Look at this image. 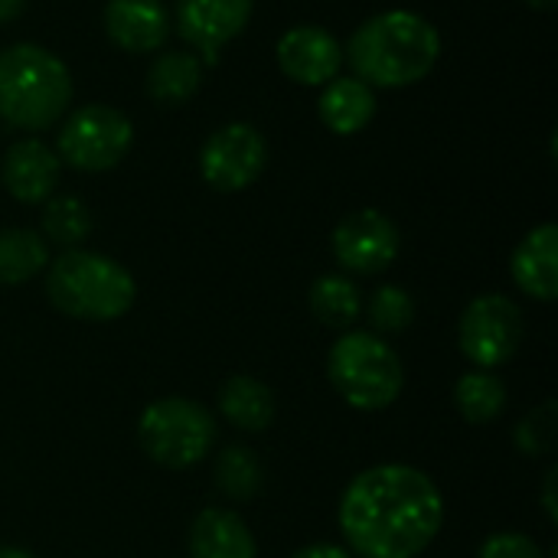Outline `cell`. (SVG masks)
<instances>
[{"label":"cell","mask_w":558,"mask_h":558,"mask_svg":"<svg viewBox=\"0 0 558 558\" xmlns=\"http://www.w3.org/2000/svg\"><path fill=\"white\" fill-rule=\"evenodd\" d=\"M337 523L353 556L415 558L445 526V497L412 464H376L350 481Z\"/></svg>","instance_id":"cell-1"},{"label":"cell","mask_w":558,"mask_h":558,"mask_svg":"<svg viewBox=\"0 0 558 558\" xmlns=\"http://www.w3.org/2000/svg\"><path fill=\"white\" fill-rule=\"evenodd\" d=\"M343 59L369 88H409L438 65L441 33L415 10H386L356 26Z\"/></svg>","instance_id":"cell-2"},{"label":"cell","mask_w":558,"mask_h":558,"mask_svg":"<svg viewBox=\"0 0 558 558\" xmlns=\"http://www.w3.org/2000/svg\"><path fill=\"white\" fill-rule=\"evenodd\" d=\"M69 65L36 43H13L0 52V118L36 134L62 121L72 105Z\"/></svg>","instance_id":"cell-3"},{"label":"cell","mask_w":558,"mask_h":558,"mask_svg":"<svg viewBox=\"0 0 558 558\" xmlns=\"http://www.w3.org/2000/svg\"><path fill=\"white\" fill-rule=\"evenodd\" d=\"M46 298L72 320L111 324L134 307L137 284L121 262L88 248H65L46 265Z\"/></svg>","instance_id":"cell-4"},{"label":"cell","mask_w":558,"mask_h":558,"mask_svg":"<svg viewBox=\"0 0 558 558\" xmlns=\"http://www.w3.org/2000/svg\"><path fill=\"white\" fill-rule=\"evenodd\" d=\"M327 379L337 396L356 412H383L405 389L399 353L373 330H343L327 353Z\"/></svg>","instance_id":"cell-5"},{"label":"cell","mask_w":558,"mask_h":558,"mask_svg":"<svg viewBox=\"0 0 558 558\" xmlns=\"http://www.w3.org/2000/svg\"><path fill=\"white\" fill-rule=\"evenodd\" d=\"M137 445L154 464L167 471H186L213 454L216 418L206 405L186 396H163L141 412Z\"/></svg>","instance_id":"cell-6"},{"label":"cell","mask_w":558,"mask_h":558,"mask_svg":"<svg viewBox=\"0 0 558 558\" xmlns=\"http://www.w3.org/2000/svg\"><path fill=\"white\" fill-rule=\"evenodd\" d=\"M134 144V124L111 105L75 108L56 137V157L82 173H105L124 160Z\"/></svg>","instance_id":"cell-7"},{"label":"cell","mask_w":558,"mask_h":558,"mask_svg":"<svg viewBox=\"0 0 558 558\" xmlns=\"http://www.w3.org/2000/svg\"><path fill=\"white\" fill-rule=\"evenodd\" d=\"M458 347L477 369L507 366L523 347V311L497 291L474 298L461 314Z\"/></svg>","instance_id":"cell-8"},{"label":"cell","mask_w":558,"mask_h":558,"mask_svg":"<svg viewBox=\"0 0 558 558\" xmlns=\"http://www.w3.org/2000/svg\"><path fill=\"white\" fill-rule=\"evenodd\" d=\"M268 167V141L255 124L229 121L213 131L199 150V173L219 193L252 186Z\"/></svg>","instance_id":"cell-9"},{"label":"cell","mask_w":558,"mask_h":558,"mask_svg":"<svg viewBox=\"0 0 558 558\" xmlns=\"http://www.w3.org/2000/svg\"><path fill=\"white\" fill-rule=\"evenodd\" d=\"M399 226L379 209H356L333 229V258L350 275H383L399 258Z\"/></svg>","instance_id":"cell-10"},{"label":"cell","mask_w":558,"mask_h":558,"mask_svg":"<svg viewBox=\"0 0 558 558\" xmlns=\"http://www.w3.org/2000/svg\"><path fill=\"white\" fill-rule=\"evenodd\" d=\"M252 20V0H177L173 20L183 43L203 59V65H216L219 49L232 43Z\"/></svg>","instance_id":"cell-11"},{"label":"cell","mask_w":558,"mask_h":558,"mask_svg":"<svg viewBox=\"0 0 558 558\" xmlns=\"http://www.w3.org/2000/svg\"><path fill=\"white\" fill-rule=\"evenodd\" d=\"M275 56H278V65L281 72L298 82V85H307V88H324L330 78L340 75L343 69V46L333 33L320 29V26H291L278 46H275Z\"/></svg>","instance_id":"cell-12"},{"label":"cell","mask_w":558,"mask_h":558,"mask_svg":"<svg viewBox=\"0 0 558 558\" xmlns=\"http://www.w3.org/2000/svg\"><path fill=\"white\" fill-rule=\"evenodd\" d=\"M59 173H62V160L39 137L13 141L3 154V163H0L3 190L16 203H26V206L46 203L59 186Z\"/></svg>","instance_id":"cell-13"},{"label":"cell","mask_w":558,"mask_h":558,"mask_svg":"<svg viewBox=\"0 0 558 558\" xmlns=\"http://www.w3.org/2000/svg\"><path fill=\"white\" fill-rule=\"evenodd\" d=\"M101 23L108 39L124 52H157L170 36L163 0H108Z\"/></svg>","instance_id":"cell-14"},{"label":"cell","mask_w":558,"mask_h":558,"mask_svg":"<svg viewBox=\"0 0 558 558\" xmlns=\"http://www.w3.org/2000/svg\"><path fill=\"white\" fill-rule=\"evenodd\" d=\"M510 275L517 288L543 304H553L558 298V226L543 222L530 229L510 258Z\"/></svg>","instance_id":"cell-15"},{"label":"cell","mask_w":558,"mask_h":558,"mask_svg":"<svg viewBox=\"0 0 558 558\" xmlns=\"http://www.w3.org/2000/svg\"><path fill=\"white\" fill-rule=\"evenodd\" d=\"M190 558H258V543L245 520L232 510H203L186 533Z\"/></svg>","instance_id":"cell-16"},{"label":"cell","mask_w":558,"mask_h":558,"mask_svg":"<svg viewBox=\"0 0 558 558\" xmlns=\"http://www.w3.org/2000/svg\"><path fill=\"white\" fill-rule=\"evenodd\" d=\"M317 114L333 134H360L376 118V88L356 75H337L324 85Z\"/></svg>","instance_id":"cell-17"},{"label":"cell","mask_w":558,"mask_h":558,"mask_svg":"<svg viewBox=\"0 0 558 558\" xmlns=\"http://www.w3.org/2000/svg\"><path fill=\"white\" fill-rule=\"evenodd\" d=\"M216 405H219V415L232 428L248 432V435H258V432L271 428V422H275V392H271V386H265L255 376H242V373L229 376L219 386Z\"/></svg>","instance_id":"cell-18"},{"label":"cell","mask_w":558,"mask_h":558,"mask_svg":"<svg viewBox=\"0 0 558 558\" xmlns=\"http://www.w3.org/2000/svg\"><path fill=\"white\" fill-rule=\"evenodd\" d=\"M206 78V65L190 49H167L147 69V95L160 105L190 101Z\"/></svg>","instance_id":"cell-19"},{"label":"cell","mask_w":558,"mask_h":558,"mask_svg":"<svg viewBox=\"0 0 558 558\" xmlns=\"http://www.w3.org/2000/svg\"><path fill=\"white\" fill-rule=\"evenodd\" d=\"M49 265V242L36 229H0V284L16 288L43 275Z\"/></svg>","instance_id":"cell-20"},{"label":"cell","mask_w":558,"mask_h":558,"mask_svg":"<svg viewBox=\"0 0 558 558\" xmlns=\"http://www.w3.org/2000/svg\"><path fill=\"white\" fill-rule=\"evenodd\" d=\"M454 409L471 425H490L507 409V383L494 369H471L454 383Z\"/></svg>","instance_id":"cell-21"},{"label":"cell","mask_w":558,"mask_h":558,"mask_svg":"<svg viewBox=\"0 0 558 558\" xmlns=\"http://www.w3.org/2000/svg\"><path fill=\"white\" fill-rule=\"evenodd\" d=\"M311 314L333 330H353L363 314V294L347 275H320L311 284Z\"/></svg>","instance_id":"cell-22"},{"label":"cell","mask_w":558,"mask_h":558,"mask_svg":"<svg viewBox=\"0 0 558 558\" xmlns=\"http://www.w3.org/2000/svg\"><path fill=\"white\" fill-rule=\"evenodd\" d=\"M213 484L222 497H229L235 504L258 497V490L265 484V471H262L258 454L245 445L222 448L213 461Z\"/></svg>","instance_id":"cell-23"},{"label":"cell","mask_w":558,"mask_h":558,"mask_svg":"<svg viewBox=\"0 0 558 558\" xmlns=\"http://www.w3.org/2000/svg\"><path fill=\"white\" fill-rule=\"evenodd\" d=\"M39 226H43L39 235L65 252V248H78L92 235V213L78 196L62 193V196H49L43 203Z\"/></svg>","instance_id":"cell-24"},{"label":"cell","mask_w":558,"mask_h":558,"mask_svg":"<svg viewBox=\"0 0 558 558\" xmlns=\"http://www.w3.org/2000/svg\"><path fill=\"white\" fill-rule=\"evenodd\" d=\"M366 317L373 324V333H379V337L405 333L415 324V301L405 288L383 284L373 291V298L366 304Z\"/></svg>","instance_id":"cell-25"},{"label":"cell","mask_w":558,"mask_h":558,"mask_svg":"<svg viewBox=\"0 0 558 558\" xmlns=\"http://www.w3.org/2000/svg\"><path fill=\"white\" fill-rule=\"evenodd\" d=\"M558 438V402L546 399L539 402L533 412H526L520 418V425L513 428V441L520 448V454L526 458H546L556 448Z\"/></svg>","instance_id":"cell-26"},{"label":"cell","mask_w":558,"mask_h":558,"mask_svg":"<svg viewBox=\"0 0 558 558\" xmlns=\"http://www.w3.org/2000/svg\"><path fill=\"white\" fill-rule=\"evenodd\" d=\"M477 558H546V556H543V549L536 546V539H533V536L510 530V533H494V536H487V539H484V546H481V553H477Z\"/></svg>","instance_id":"cell-27"},{"label":"cell","mask_w":558,"mask_h":558,"mask_svg":"<svg viewBox=\"0 0 558 558\" xmlns=\"http://www.w3.org/2000/svg\"><path fill=\"white\" fill-rule=\"evenodd\" d=\"M291 558H350V553L343 546H333V543H314V546L298 549Z\"/></svg>","instance_id":"cell-28"},{"label":"cell","mask_w":558,"mask_h":558,"mask_svg":"<svg viewBox=\"0 0 558 558\" xmlns=\"http://www.w3.org/2000/svg\"><path fill=\"white\" fill-rule=\"evenodd\" d=\"M558 471L556 468H549L546 471V477H543V507H546V517H549V523H556L558 510H556V481Z\"/></svg>","instance_id":"cell-29"},{"label":"cell","mask_w":558,"mask_h":558,"mask_svg":"<svg viewBox=\"0 0 558 558\" xmlns=\"http://www.w3.org/2000/svg\"><path fill=\"white\" fill-rule=\"evenodd\" d=\"M26 3H29V0H0V26L10 23V20H16V16L26 10Z\"/></svg>","instance_id":"cell-30"},{"label":"cell","mask_w":558,"mask_h":558,"mask_svg":"<svg viewBox=\"0 0 558 558\" xmlns=\"http://www.w3.org/2000/svg\"><path fill=\"white\" fill-rule=\"evenodd\" d=\"M0 558H36L33 553L20 549V546H0Z\"/></svg>","instance_id":"cell-31"},{"label":"cell","mask_w":558,"mask_h":558,"mask_svg":"<svg viewBox=\"0 0 558 558\" xmlns=\"http://www.w3.org/2000/svg\"><path fill=\"white\" fill-rule=\"evenodd\" d=\"M523 3H530V7H536V10H556L558 0H523Z\"/></svg>","instance_id":"cell-32"}]
</instances>
